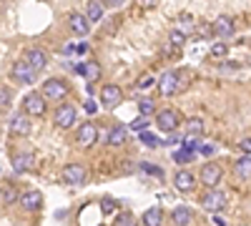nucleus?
Here are the masks:
<instances>
[{
    "label": "nucleus",
    "mask_w": 251,
    "mask_h": 226,
    "mask_svg": "<svg viewBox=\"0 0 251 226\" xmlns=\"http://www.w3.org/2000/svg\"><path fill=\"white\" fill-rule=\"evenodd\" d=\"M68 23H71V30L75 35H88L91 33V23H88V18L86 15H80V13H73L68 18Z\"/></svg>",
    "instance_id": "f3484780"
},
{
    "label": "nucleus",
    "mask_w": 251,
    "mask_h": 226,
    "mask_svg": "<svg viewBox=\"0 0 251 226\" xmlns=\"http://www.w3.org/2000/svg\"><path fill=\"white\" fill-rule=\"evenodd\" d=\"M201 206H203L206 211H211V214L221 211V209L226 206V194L219 191V189H208V191L201 196Z\"/></svg>",
    "instance_id": "20e7f679"
},
{
    "label": "nucleus",
    "mask_w": 251,
    "mask_h": 226,
    "mask_svg": "<svg viewBox=\"0 0 251 226\" xmlns=\"http://www.w3.org/2000/svg\"><path fill=\"white\" fill-rule=\"evenodd\" d=\"M171 43L174 46H183L186 43V33L183 30H171Z\"/></svg>",
    "instance_id": "72a5a7b5"
},
{
    "label": "nucleus",
    "mask_w": 251,
    "mask_h": 226,
    "mask_svg": "<svg viewBox=\"0 0 251 226\" xmlns=\"http://www.w3.org/2000/svg\"><path fill=\"white\" fill-rule=\"evenodd\" d=\"M86 111H88V113H96V111H98V106L93 103V100H86Z\"/></svg>",
    "instance_id": "ea45409f"
},
{
    "label": "nucleus",
    "mask_w": 251,
    "mask_h": 226,
    "mask_svg": "<svg viewBox=\"0 0 251 226\" xmlns=\"http://www.w3.org/2000/svg\"><path fill=\"white\" fill-rule=\"evenodd\" d=\"M153 83H156L153 78H143V80H138V88H151Z\"/></svg>",
    "instance_id": "e433bc0d"
},
{
    "label": "nucleus",
    "mask_w": 251,
    "mask_h": 226,
    "mask_svg": "<svg viewBox=\"0 0 251 226\" xmlns=\"http://www.w3.org/2000/svg\"><path fill=\"white\" fill-rule=\"evenodd\" d=\"M75 53H78V55L88 53V46H86V43H78V46H75Z\"/></svg>",
    "instance_id": "4c0bfd02"
},
{
    "label": "nucleus",
    "mask_w": 251,
    "mask_h": 226,
    "mask_svg": "<svg viewBox=\"0 0 251 226\" xmlns=\"http://www.w3.org/2000/svg\"><path fill=\"white\" fill-rule=\"evenodd\" d=\"M60 178L66 181L68 186H83V183H86V178H88V171H86V166H83V163H68V166H63Z\"/></svg>",
    "instance_id": "f257e3e1"
},
{
    "label": "nucleus",
    "mask_w": 251,
    "mask_h": 226,
    "mask_svg": "<svg viewBox=\"0 0 251 226\" xmlns=\"http://www.w3.org/2000/svg\"><path fill=\"white\" fill-rule=\"evenodd\" d=\"M163 224V209L161 206H151L146 209L141 216V226H161Z\"/></svg>",
    "instance_id": "6ab92c4d"
},
{
    "label": "nucleus",
    "mask_w": 251,
    "mask_h": 226,
    "mask_svg": "<svg viewBox=\"0 0 251 226\" xmlns=\"http://www.w3.org/2000/svg\"><path fill=\"white\" fill-rule=\"evenodd\" d=\"M75 141L80 143L83 149H91L93 143L98 141V128L93 126V123H80V128L75 133Z\"/></svg>",
    "instance_id": "9d476101"
},
{
    "label": "nucleus",
    "mask_w": 251,
    "mask_h": 226,
    "mask_svg": "<svg viewBox=\"0 0 251 226\" xmlns=\"http://www.w3.org/2000/svg\"><path fill=\"white\" fill-rule=\"evenodd\" d=\"M171 219H174L176 226H191L194 224V211L188 209V206H176L171 211Z\"/></svg>",
    "instance_id": "aec40b11"
},
{
    "label": "nucleus",
    "mask_w": 251,
    "mask_h": 226,
    "mask_svg": "<svg viewBox=\"0 0 251 226\" xmlns=\"http://www.w3.org/2000/svg\"><path fill=\"white\" fill-rule=\"evenodd\" d=\"M226 53H228V46L226 43H214V48H211V55L214 58H226Z\"/></svg>",
    "instance_id": "2f4dec72"
},
{
    "label": "nucleus",
    "mask_w": 251,
    "mask_h": 226,
    "mask_svg": "<svg viewBox=\"0 0 251 226\" xmlns=\"http://www.w3.org/2000/svg\"><path fill=\"white\" fill-rule=\"evenodd\" d=\"M126 138H128V126H113L108 133V143L111 146H123Z\"/></svg>",
    "instance_id": "4be33fe9"
},
{
    "label": "nucleus",
    "mask_w": 251,
    "mask_h": 226,
    "mask_svg": "<svg viewBox=\"0 0 251 226\" xmlns=\"http://www.w3.org/2000/svg\"><path fill=\"white\" fill-rule=\"evenodd\" d=\"M40 96L46 100H60V98L68 96V83L60 78H48L43 83V88H40Z\"/></svg>",
    "instance_id": "f03ea898"
},
{
    "label": "nucleus",
    "mask_w": 251,
    "mask_h": 226,
    "mask_svg": "<svg viewBox=\"0 0 251 226\" xmlns=\"http://www.w3.org/2000/svg\"><path fill=\"white\" fill-rule=\"evenodd\" d=\"M178 113L171 111V108H166V111H158L156 113V126L161 128V133H176L178 128Z\"/></svg>",
    "instance_id": "39448f33"
},
{
    "label": "nucleus",
    "mask_w": 251,
    "mask_h": 226,
    "mask_svg": "<svg viewBox=\"0 0 251 226\" xmlns=\"http://www.w3.org/2000/svg\"><path fill=\"white\" fill-rule=\"evenodd\" d=\"M239 149H241L246 156H251V136H246V138H241V141H239Z\"/></svg>",
    "instance_id": "c9c22d12"
},
{
    "label": "nucleus",
    "mask_w": 251,
    "mask_h": 226,
    "mask_svg": "<svg viewBox=\"0 0 251 226\" xmlns=\"http://www.w3.org/2000/svg\"><path fill=\"white\" fill-rule=\"evenodd\" d=\"M13 169H15L18 174L30 171V169H33V156H30V153H15V156H13Z\"/></svg>",
    "instance_id": "412c9836"
},
{
    "label": "nucleus",
    "mask_w": 251,
    "mask_h": 226,
    "mask_svg": "<svg viewBox=\"0 0 251 226\" xmlns=\"http://www.w3.org/2000/svg\"><path fill=\"white\" fill-rule=\"evenodd\" d=\"M121 100H123V91H121V86L108 83V86H103V88H100V103L106 106V108H116Z\"/></svg>",
    "instance_id": "1a4fd4ad"
},
{
    "label": "nucleus",
    "mask_w": 251,
    "mask_h": 226,
    "mask_svg": "<svg viewBox=\"0 0 251 226\" xmlns=\"http://www.w3.org/2000/svg\"><path fill=\"white\" fill-rule=\"evenodd\" d=\"M141 169H143V171H149V174L156 176V178H163V169L153 166V163H141Z\"/></svg>",
    "instance_id": "473e14b6"
},
{
    "label": "nucleus",
    "mask_w": 251,
    "mask_h": 226,
    "mask_svg": "<svg viewBox=\"0 0 251 226\" xmlns=\"http://www.w3.org/2000/svg\"><path fill=\"white\" fill-rule=\"evenodd\" d=\"M23 111H25V116H43L46 113V98L40 93H28L23 98Z\"/></svg>",
    "instance_id": "0eeeda50"
},
{
    "label": "nucleus",
    "mask_w": 251,
    "mask_h": 226,
    "mask_svg": "<svg viewBox=\"0 0 251 226\" xmlns=\"http://www.w3.org/2000/svg\"><path fill=\"white\" fill-rule=\"evenodd\" d=\"M75 71L88 80V83H96V80L100 78V63H96V60H86V63H78Z\"/></svg>",
    "instance_id": "f8f14e48"
},
{
    "label": "nucleus",
    "mask_w": 251,
    "mask_h": 226,
    "mask_svg": "<svg viewBox=\"0 0 251 226\" xmlns=\"http://www.w3.org/2000/svg\"><path fill=\"white\" fill-rule=\"evenodd\" d=\"M100 209H103V214H113L116 211V201L113 199H103L100 201Z\"/></svg>",
    "instance_id": "f704fd0d"
},
{
    "label": "nucleus",
    "mask_w": 251,
    "mask_h": 226,
    "mask_svg": "<svg viewBox=\"0 0 251 226\" xmlns=\"http://www.w3.org/2000/svg\"><path fill=\"white\" fill-rule=\"evenodd\" d=\"M156 86H158V93H161V96L169 98V96H174V93L181 88V78H178L176 71H166V73L156 80Z\"/></svg>",
    "instance_id": "7ed1b4c3"
},
{
    "label": "nucleus",
    "mask_w": 251,
    "mask_h": 226,
    "mask_svg": "<svg viewBox=\"0 0 251 226\" xmlns=\"http://www.w3.org/2000/svg\"><path fill=\"white\" fill-rule=\"evenodd\" d=\"M13 103V93L10 88H0V108H8Z\"/></svg>",
    "instance_id": "c85d7f7f"
},
{
    "label": "nucleus",
    "mask_w": 251,
    "mask_h": 226,
    "mask_svg": "<svg viewBox=\"0 0 251 226\" xmlns=\"http://www.w3.org/2000/svg\"><path fill=\"white\" fill-rule=\"evenodd\" d=\"M138 138H141V143H146V146H158L161 143V138L156 136V133H149V131H143V133H138Z\"/></svg>",
    "instance_id": "bb28decb"
},
{
    "label": "nucleus",
    "mask_w": 251,
    "mask_h": 226,
    "mask_svg": "<svg viewBox=\"0 0 251 226\" xmlns=\"http://www.w3.org/2000/svg\"><path fill=\"white\" fill-rule=\"evenodd\" d=\"M214 224H216V226H228L224 216H214Z\"/></svg>",
    "instance_id": "a19ab883"
},
{
    "label": "nucleus",
    "mask_w": 251,
    "mask_h": 226,
    "mask_svg": "<svg viewBox=\"0 0 251 226\" xmlns=\"http://www.w3.org/2000/svg\"><path fill=\"white\" fill-rule=\"evenodd\" d=\"M10 133L13 136H28L30 133V118L25 113H15L10 118Z\"/></svg>",
    "instance_id": "ddd939ff"
},
{
    "label": "nucleus",
    "mask_w": 251,
    "mask_h": 226,
    "mask_svg": "<svg viewBox=\"0 0 251 226\" xmlns=\"http://www.w3.org/2000/svg\"><path fill=\"white\" fill-rule=\"evenodd\" d=\"M174 186H176V191H183V194L194 191V186H196V176H194V174H188V171H178V174L174 176Z\"/></svg>",
    "instance_id": "dca6fc26"
},
{
    "label": "nucleus",
    "mask_w": 251,
    "mask_h": 226,
    "mask_svg": "<svg viewBox=\"0 0 251 226\" xmlns=\"http://www.w3.org/2000/svg\"><path fill=\"white\" fill-rule=\"evenodd\" d=\"M20 206H23L25 211L40 209V206H43V194H40V191H28V194H23V196H20Z\"/></svg>",
    "instance_id": "a211bd4d"
},
{
    "label": "nucleus",
    "mask_w": 251,
    "mask_h": 226,
    "mask_svg": "<svg viewBox=\"0 0 251 226\" xmlns=\"http://www.w3.org/2000/svg\"><path fill=\"white\" fill-rule=\"evenodd\" d=\"M221 176H224V171H221V166H216V163H203L201 166V183L208 186V189H216L221 183Z\"/></svg>",
    "instance_id": "423d86ee"
},
{
    "label": "nucleus",
    "mask_w": 251,
    "mask_h": 226,
    "mask_svg": "<svg viewBox=\"0 0 251 226\" xmlns=\"http://www.w3.org/2000/svg\"><path fill=\"white\" fill-rule=\"evenodd\" d=\"M194 156H196V153H188V151H183V149H181V151H174V161H176V163H188V161H194Z\"/></svg>",
    "instance_id": "c756f323"
},
{
    "label": "nucleus",
    "mask_w": 251,
    "mask_h": 226,
    "mask_svg": "<svg viewBox=\"0 0 251 226\" xmlns=\"http://www.w3.org/2000/svg\"><path fill=\"white\" fill-rule=\"evenodd\" d=\"M10 73H13V78H15V80H20V83H25V86L35 83V75H38V73L28 66V60H18V63L13 66V71H10Z\"/></svg>",
    "instance_id": "9b49d317"
},
{
    "label": "nucleus",
    "mask_w": 251,
    "mask_h": 226,
    "mask_svg": "<svg viewBox=\"0 0 251 226\" xmlns=\"http://www.w3.org/2000/svg\"><path fill=\"white\" fill-rule=\"evenodd\" d=\"M25 60H28V66L38 73V71H43V68L48 66V53L40 50V48H30L28 55H25Z\"/></svg>",
    "instance_id": "4468645a"
},
{
    "label": "nucleus",
    "mask_w": 251,
    "mask_h": 226,
    "mask_svg": "<svg viewBox=\"0 0 251 226\" xmlns=\"http://www.w3.org/2000/svg\"><path fill=\"white\" fill-rule=\"evenodd\" d=\"M201 153H203V156H214V153H216V149H214V146H203V149H201Z\"/></svg>",
    "instance_id": "58836bf2"
},
{
    "label": "nucleus",
    "mask_w": 251,
    "mask_h": 226,
    "mask_svg": "<svg viewBox=\"0 0 251 226\" xmlns=\"http://www.w3.org/2000/svg\"><path fill=\"white\" fill-rule=\"evenodd\" d=\"M116 226H138V224H136V219H133V214H128V211H126V214H121V216H118V221H116Z\"/></svg>",
    "instance_id": "7c9ffc66"
},
{
    "label": "nucleus",
    "mask_w": 251,
    "mask_h": 226,
    "mask_svg": "<svg viewBox=\"0 0 251 226\" xmlns=\"http://www.w3.org/2000/svg\"><path fill=\"white\" fill-rule=\"evenodd\" d=\"M138 111H141V116H143V118H149V116H153V113H156V106H153V100H149V98H143L141 103H138Z\"/></svg>",
    "instance_id": "a878e982"
},
{
    "label": "nucleus",
    "mask_w": 251,
    "mask_h": 226,
    "mask_svg": "<svg viewBox=\"0 0 251 226\" xmlns=\"http://www.w3.org/2000/svg\"><path fill=\"white\" fill-rule=\"evenodd\" d=\"M128 128H131V131H138V133H143L146 128H149V118L138 116L136 121H131V123H128Z\"/></svg>",
    "instance_id": "cd10ccee"
},
{
    "label": "nucleus",
    "mask_w": 251,
    "mask_h": 226,
    "mask_svg": "<svg viewBox=\"0 0 251 226\" xmlns=\"http://www.w3.org/2000/svg\"><path fill=\"white\" fill-rule=\"evenodd\" d=\"M234 30H236V25H234V20L228 18V15H221L216 23H214V35L221 38V40H224V38H231Z\"/></svg>",
    "instance_id": "2eb2a0df"
},
{
    "label": "nucleus",
    "mask_w": 251,
    "mask_h": 226,
    "mask_svg": "<svg viewBox=\"0 0 251 226\" xmlns=\"http://www.w3.org/2000/svg\"><path fill=\"white\" fill-rule=\"evenodd\" d=\"M234 169L241 178H251V156H241L236 163H234Z\"/></svg>",
    "instance_id": "b1692460"
},
{
    "label": "nucleus",
    "mask_w": 251,
    "mask_h": 226,
    "mask_svg": "<svg viewBox=\"0 0 251 226\" xmlns=\"http://www.w3.org/2000/svg\"><path fill=\"white\" fill-rule=\"evenodd\" d=\"M103 13H106V8H103L98 0H91V3H88V10H86L88 23H98V20L103 18Z\"/></svg>",
    "instance_id": "5701e85b"
},
{
    "label": "nucleus",
    "mask_w": 251,
    "mask_h": 226,
    "mask_svg": "<svg viewBox=\"0 0 251 226\" xmlns=\"http://www.w3.org/2000/svg\"><path fill=\"white\" fill-rule=\"evenodd\" d=\"M186 133L201 138V136H203V121H201V118H188V121H186Z\"/></svg>",
    "instance_id": "393cba45"
},
{
    "label": "nucleus",
    "mask_w": 251,
    "mask_h": 226,
    "mask_svg": "<svg viewBox=\"0 0 251 226\" xmlns=\"http://www.w3.org/2000/svg\"><path fill=\"white\" fill-rule=\"evenodd\" d=\"M75 118H78L75 106L63 103V106H58V111H55V126H58V128H71L73 123H75Z\"/></svg>",
    "instance_id": "6e6552de"
}]
</instances>
